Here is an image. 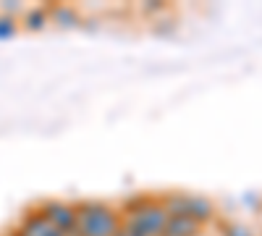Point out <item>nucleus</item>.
<instances>
[{
  "instance_id": "20e7f679",
  "label": "nucleus",
  "mask_w": 262,
  "mask_h": 236,
  "mask_svg": "<svg viewBox=\"0 0 262 236\" xmlns=\"http://www.w3.org/2000/svg\"><path fill=\"white\" fill-rule=\"evenodd\" d=\"M39 212H42V218H45L53 228H58V231H63V233L74 231V228H76V221H79L76 205L60 202V200H48L45 205L39 207Z\"/></svg>"
},
{
  "instance_id": "f03ea898",
  "label": "nucleus",
  "mask_w": 262,
  "mask_h": 236,
  "mask_svg": "<svg viewBox=\"0 0 262 236\" xmlns=\"http://www.w3.org/2000/svg\"><path fill=\"white\" fill-rule=\"evenodd\" d=\"M163 207L168 216H181L200 226L215 218V205L207 197H196V195H170L163 200Z\"/></svg>"
},
{
  "instance_id": "0eeeda50",
  "label": "nucleus",
  "mask_w": 262,
  "mask_h": 236,
  "mask_svg": "<svg viewBox=\"0 0 262 236\" xmlns=\"http://www.w3.org/2000/svg\"><path fill=\"white\" fill-rule=\"evenodd\" d=\"M53 18H55V24H60V27H76V21H79L74 8H60V6L53 8Z\"/></svg>"
},
{
  "instance_id": "1a4fd4ad",
  "label": "nucleus",
  "mask_w": 262,
  "mask_h": 236,
  "mask_svg": "<svg viewBox=\"0 0 262 236\" xmlns=\"http://www.w3.org/2000/svg\"><path fill=\"white\" fill-rule=\"evenodd\" d=\"M223 236H257V233L244 223H223Z\"/></svg>"
},
{
  "instance_id": "6e6552de",
  "label": "nucleus",
  "mask_w": 262,
  "mask_h": 236,
  "mask_svg": "<svg viewBox=\"0 0 262 236\" xmlns=\"http://www.w3.org/2000/svg\"><path fill=\"white\" fill-rule=\"evenodd\" d=\"M45 21H48V13L42 11V8H34V11H29V13H27L24 27H27V29H32V32H37V29L45 27Z\"/></svg>"
},
{
  "instance_id": "9d476101",
  "label": "nucleus",
  "mask_w": 262,
  "mask_h": 236,
  "mask_svg": "<svg viewBox=\"0 0 262 236\" xmlns=\"http://www.w3.org/2000/svg\"><path fill=\"white\" fill-rule=\"evenodd\" d=\"M16 34V24L11 16H0V39H11Z\"/></svg>"
},
{
  "instance_id": "f8f14e48",
  "label": "nucleus",
  "mask_w": 262,
  "mask_h": 236,
  "mask_svg": "<svg viewBox=\"0 0 262 236\" xmlns=\"http://www.w3.org/2000/svg\"><path fill=\"white\" fill-rule=\"evenodd\" d=\"M8 236H18V233H8Z\"/></svg>"
},
{
  "instance_id": "423d86ee",
  "label": "nucleus",
  "mask_w": 262,
  "mask_h": 236,
  "mask_svg": "<svg viewBox=\"0 0 262 236\" xmlns=\"http://www.w3.org/2000/svg\"><path fill=\"white\" fill-rule=\"evenodd\" d=\"M196 233H200V223L181 216H168V223L163 228V236H196Z\"/></svg>"
},
{
  "instance_id": "f257e3e1",
  "label": "nucleus",
  "mask_w": 262,
  "mask_h": 236,
  "mask_svg": "<svg viewBox=\"0 0 262 236\" xmlns=\"http://www.w3.org/2000/svg\"><path fill=\"white\" fill-rule=\"evenodd\" d=\"M76 216H79L76 231L81 236H116L123 226L121 218L116 216V210L97 200L76 205Z\"/></svg>"
},
{
  "instance_id": "7ed1b4c3",
  "label": "nucleus",
  "mask_w": 262,
  "mask_h": 236,
  "mask_svg": "<svg viewBox=\"0 0 262 236\" xmlns=\"http://www.w3.org/2000/svg\"><path fill=\"white\" fill-rule=\"evenodd\" d=\"M165 223H168V212H165L163 202H155V200H149L142 210L131 212L126 221V226L134 228L139 236H163Z\"/></svg>"
},
{
  "instance_id": "9b49d317",
  "label": "nucleus",
  "mask_w": 262,
  "mask_h": 236,
  "mask_svg": "<svg viewBox=\"0 0 262 236\" xmlns=\"http://www.w3.org/2000/svg\"><path fill=\"white\" fill-rule=\"evenodd\" d=\"M116 236H139V233H137V231H134V228H128V226H126V223H123V226H121V231H118V233H116Z\"/></svg>"
},
{
  "instance_id": "39448f33",
  "label": "nucleus",
  "mask_w": 262,
  "mask_h": 236,
  "mask_svg": "<svg viewBox=\"0 0 262 236\" xmlns=\"http://www.w3.org/2000/svg\"><path fill=\"white\" fill-rule=\"evenodd\" d=\"M18 236H66V233L53 228L45 218H42V212L37 210V212H29V216L21 221Z\"/></svg>"
}]
</instances>
